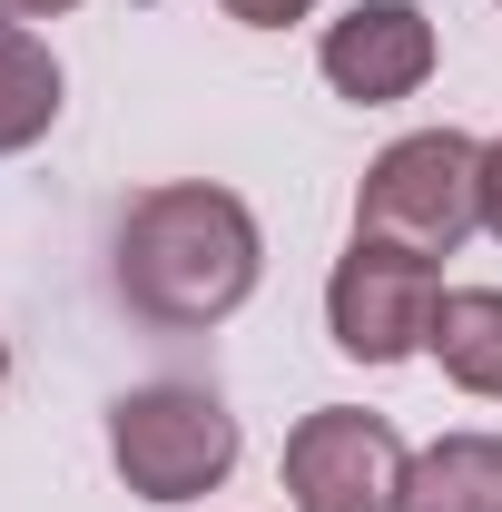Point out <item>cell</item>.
I'll use <instances>...</instances> for the list:
<instances>
[{"instance_id": "1", "label": "cell", "mask_w": 502, "mask_h": 512, "mask_svg": "<svg viewBox=\"0 0 502 512\" xmlns=\"http://www.w3.org/2000/svg\"><path fill=\"white\" fill-rule=\"evenodd\" d=\"M119 306L158 335H207L256 296L266 276V237H256V207L237 188H207V178H168V188L128 197L119 217Z\"/></svg>"}, {"instance_id": "2", "label": "cell", "mask_w": 502, "mask_h": 512, "mask_svg": "<svg viewBox=\"0 0 502 512\" xmlns=\"http://www.w3.org/2000/svg\"><path fill=\"white\" fill-rule=\"evenodd\" d=\"M473 227H483V138H463V128L394 138L365 168V188H355V237H375V247H404V256L443 266Z\"/></svg>"}, {"instance_id": "3", "label": "cell", "mask_w": 502, "mask_h": 512, "mask_svg": "<svg viewBox=\"0 0 502 512\" xmlns=\"http://www.w3.org/2000/svg\"><path fill=\"white\" fill-rule=\"evenodd\" d=\"M237 453L247 434L207 384H128L109 404V463L138 503H207L237 473Z\"/></svg>"}, {"instance_id": "4", "label": "cell", "mask_w": 502, "mask_h": 512, "mask_svg": "<svg viewBox=\"0 0 502 512\" xmlns=\"http://www.w3.org/2000/svg\"><path fill=\"white\" fill-rule=\"evenodd\" d=\"M434 306H443V266L434 256H404V247H375V237H355L335 256V276H325V335L355 365L424 355L434 345Z\"/></svg>"}, {"instance_id": "5", "label": "cell", "mask_w": 502, "mask_h": 512, "mask_svg": "<svg viewBox=\"0 0 502 512\" xmlns=\"http://www.w3.org/2000/svg\"><path fill=\"white\" fill-rule=\"evenodd\" d=\"M414 453L365 404H315L286 434V503L296 512H404Z\"/></svg>"}, {"instance_id": "6", "label": "cell", "mask_w": 502, "mask_h": 512, "mask_svg": "<svg viewBox=\"0 0 502 512\" xmlns=\"http://www.w3.org/2000/svg\"><path fill=\"white\" fill-rule=\"evenodd\" d=\"M315 69H325L335 99L394 109V99H414V89L434 79V20H424L414 0H355L345 20H325Z\"/></svg>"}, {"instance_id": "7", "label": "cell", "mask_w": 502, "mask_h": 512, "mask_svg": "<svg viewBox=\"0 0 502 512\" xmlns=\"http://www.w3.org/2000/svg\"><path fill=\"white\" fill-rule=\"evenodd\" d=\"M60 99H69V79H60V60H50V40L20 30V20H0V158L40 148V138L60 128Z\"/></svg>"}, {"instance_id": "8", "label": "cell", "mask_w": 502, "mask_h": 512, "mask_svg": "<svg viewBox=\"0 0 502 512\" xmlns=\"http://www.w3.org/2000/svg\"><path fill=\"white\" fill-rule=\"evenodd\" d=\"M434 355L443 375L463 384V394H483V404H502V286H443L434 306Z\"/></svg>"}, {"instance_id": "9", "label": "cell", "mask_w": 502, "mask_h": 512, "mask_svg": "<svg viewBox=\"0 0 502 512\" xmlns=\"http://www.w3.org/2000/svg\"><path fill=\"white\" fill-rule=\"evenodd\" d=\"M404 512H502V434H443L414 453Z\"/></svg>"}, {"instance_id": "10", "label": "cell", "mask_w": 502, "mask_h": 512, "mask_svg": "<svg viewBox=\"0 0 502 512\" xmlns=\"http://www.w3.org/2000/svg\"><path fill=\"white\" fill-rule=\"evenodd\" d=\"M227 20H247V30H286V20H315V0H217Z\"/></svg>"}, {"instance_id": "11", "label": "cell", "mask_w": 502, "mask_h": 512, "mask_svg": "<svg viewBox=\"0 0 502 512\" xmlns=\"http://www.w3.org/2000/svg\"><path fill=\"white\" fill-rule=\"evenodd\" d=\"M483 227H493V237H502V138H493V148H483Z\"/></svg>"}, {"instance_id": "12", "label": "cell", "mask_w": 502, "mask_h": 512, "mask_svg": "<svg viewBox=\"0 0 502 512\" xmlns=\"http://www.w3.org/2000/svg\"><path fill=\"white\" fill-rule=\"evenodd\" d=\"M60 10H79V0H0V20H20V30L30 20H60Z\"/></svg>"}, {"instance_id": "13", "label": "cell", "mask_w": 502, "mask_h": 512, "mask_svg": "<svg viewBox=\"0 0 502 512\" xmlns=\"http://www.w3.org/2000/svg\"><path fill=\"white\" fill-rule=\"evenodd\" d=\"M0 384H10V345H0Z\"/></svg>"}]
</instances>
